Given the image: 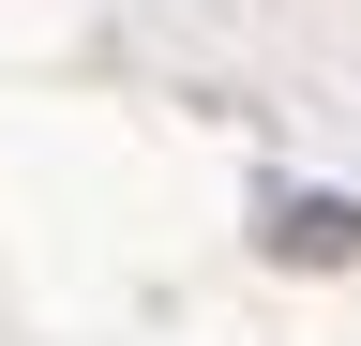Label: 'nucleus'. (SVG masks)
Returning <instances> with one entry per match:
<instances>
[{"mask_svg": "<svg viewBox=\"0 0 361 346\" xmlns=\"http://www.w3.org/2000/svg\"><path fill=\"white\" fill-rule=\"evenodd\" d=\"M271 256L331 271V256H361V211H346V196H286V211H271Z\"/></svg>", "mask_w": 361, "mask_h": 346, "instance_id": "nucleus-1", "label": "nucleus"}]
</instances>
